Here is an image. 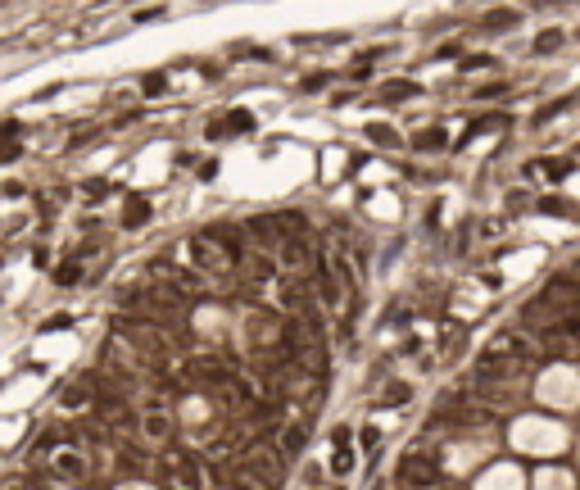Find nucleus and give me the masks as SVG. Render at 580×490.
Segmentation results:
<instances>
[{
	"mask_svg": "<svg viewBox=\"0 0 580 490\" xmlns=\"http://www.w3.org/2000/svg\"><path fill=\"white\" fill-rule=\"evenodd\" d=\"M159 463H164V472L154 476L159 486H200L204 481V476L195 472V459L191 454H164Z\"/></svg>",
	"mask_w": 580,
	"mask_h": 490,
	"instance_id": "nucleus-1",
	"label": "nucleus"
},
{
	"mask_svg": "<svg viewBox=\"0 0 580 490\" xmlns=\"http://www.w3.org/2000/svg\"><path fill=\"white\" fill-rule=\"evenodd\" d=\"M394 481L399 486H436V463H426L422 454H408L399 463V472H394Z\"/></svg>",
	"mask_w": 580,
	"mask_h": 490,
	"instance_id": "nucleus-2",
	"label": "nucleus"
},
{
	"mask_svg": "<svg viewBox=\"0 0 580 490\" xmlns=\"http://www.w3.org/2000/svg\"><path fill=\"white\" fill-rule=\"evenodd\" d=\"M304 440H308V422H295V427H281V432H277V454H281V459H290V454H300V449H304Z\"/></svg>",
	"mask_w": 580,
	"mask_h": 490,
	"instance_id": "nucleus-3",
	"label": "nucleus"
},
{
	"mask_svg": "<svg viewBox=\"0 0 580 490\" xmlns=\"http://www.w3.org/2000/svg\"><path fill=\"white\" fill-rule=\"evenodd\" d=\"M517 14L512 9H495V14H485V32H503V28H512Z\"/></svg>",
	"mask_w": 580,
	"mask_h": 490,
	"instance_id": "nucleus-4",
	"label": "nucleus"
},
{
	"mask_svg": "<svg viewBox=\"0 0 580 490\" xmlns=\"http://www.w3.org/2000/svg\"><path fill=\"white\" fill-rule=\"evenodd\" d=\"M413 91H417L413 82H390V87H386V100H408Z\"/></svg>",
	"mask_w": 580,
	"mask_h": 490,
	"instance_id": "nucleus-5",
	"label": "nucleus"
},
{
	"mask_svg": "<svg viewBox=\"0 0 580 490\" xmlns=\"http://www.w3.org/2000/svg\"><path fill=\"white\" fill-rule=\"evenodd\" d=\"M127 204H132V209H127V227H137L141 218H150V204H145V200H127Z\"/></svg>",
	"mask_w": 580,
	"mask_h": 490,
	"instance_id": "nucleus-6",
	"label": "nucleus"
},
{
	"mask_svg": "<svg viewBox=\"0 0 580 490\" xmlns=\"http://www.w3.org/2000/svg\"><path fill=\"white\" fill-rule=\"evenodd\" d=\"M558 41H562V32H539L535 51H539V55H549V51H558Z\"/></svg>",
	"mask_w": 580,
	"mask_h": 490,
	"instance_id": "nucleus-7",
	"label": "nucleus"
},
{
	"mask_svg": "<svg viewBox=\"0 0 580 490\" xmlns=\"http://www.w3.org/2000/svg\"><path fill=\"white\" fill-rule=\"evenodd\" d=\"M372 141H381V145H390L394 137H390V127H372Z\"/></svg>",
	"mask_w": 580,
	"mask_h": 490,
	"instance_id": "nucleus-8",
	"label": "nucleus"
}]
</instances>
